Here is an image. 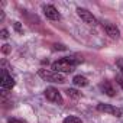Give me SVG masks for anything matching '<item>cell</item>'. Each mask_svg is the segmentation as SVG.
<instances>
[{"label": "cell", "mask_w": 123, "mask_h": 123, "mask_svg": "<svg viewBox=\"0 0 123 123\" xmlns=\"http://www.w3.org/2000/svg\"><path fill=\"white\" fill-rule=\"evenodd\" d=\"M80 62H83V58L80 56H65L55 61L51 68L59 74H67V73H73Z\"/></svg>", "instance_id": "1"}, {"label": "cell", "mask_w": 123, "mask_h": 123, "mask_svg": "<svg viewBox=\"0 0 123 123\" xmlns=\"http://www.w3.org/2000/svg\"><path fill=\"white\" fill-rule=\"evenodd\" d=\"M38 75L45 80V81H51V83H59V84H62L65 83V75L64 74H59L54 70H45V68H41L38 71Z\"/></svg>", "instance_id": "2"}, {"label": "cell", "mask_w": 123, "mask_h": 123, "mask_svg": "<svg viewBox=\"0 0 123 123\" xmlns=\"http://www.w3.org/2000/svg\"><path fill=\"white\" fill-rule=\"evenodd\" d=\"M45 97H46V100H49V101H52L55 104H62V101H64L61 93L54 87H48L45 90Z\"/></svg>", "instance_id": "3"}, {"label": "cell", "mask_w": 123, "mask_h": 123, "mask_svg": "<svg viewBox=\"0 0 123 123\" xmlns=\"http://www.w3.org/2000/svg\"><path fill=\"white\" fill-rule=\"evenodd\" d=\"M77 15L84 20V23H87L88 26H96L97 25V19L93 16L91 12H88L87 9H83V7H78L77 9Z\"/></svg>", "instance_id": "4"}, {"label": "cell", "mask_w": 123, "mask_h": 123, "mask_svg": "<svg viewBox=\"0 0 123 123\" xmlns=\"http://www.w3.org/2000/svg\"><path fill=\"white\" fill-rule=\"evenodd\" d=\"M97 110L101 111V113H107V114H111V116H116V117H120L122 116V110L119 107H114L111 104H97Z\"/></svg>", "instance_id": "5"}, {"label": "cell", "mask_w": 123, "mask_h": 123, "mask_svg": "<svg viewBox=\"0 0 123 123\" xmlns=\"http://www.w3.org/2000/svg\"><path fill=\"white\" fill-rule=\"evenodd\" d=\"M15 87V78L7 74L6 70H2V90L3 91H7V90H12Z\"/></svg>", "instance_id": "6"}, {"label": "cell", "mask_w": 123, "mask_h": 123, "mask_svg": "<svg viewBox=\"0 0 123 123\" xmlns=\"http://www.w3.org/2000/svg\"><path fill=\"white\" fill-rule=\"evenodd\" d=\"M43 15H45L48 19H51V20H59V19H61L59 12H58L56 7L52 6V5H45V6H43Z\"/></svg>", "instance_id": "7"}, {"label": "cell", "mask_w": 123, "mask_h": 123, "mask_svg": "<svg viewBox=\"0 0 123 123\" xmlns=\"http://www.w3.org/2000/svg\"><path fill=\"white\" fill-rule=\"evenodd\" d=\"M103 29H104V32H106L110 38H119V35H120V32H119V29L116 28V25L109 23V22H104V23H103Z\"/></svg>", "instance_id": "8"}, {"label": "cell", "mask_w": 123, "mask_h": 123, "mask_svg": "<svg viewBox=\"0 0 123 123\" xmlns=\"http://www.w3.org/2000/svg\"><path fill=\"white\" fill-rule=\"evenodd\" d=\"M100 87H101L103 93H106V94L110 96V97H113V96L116 94V90H114V87H113V84H111L110 81H104Z\"/></svg>", "instance_id": "9"}, {"label": "cell", "mask_w": 123, "mask_h": 123, "mask_svg": "<svg viewBox=\"0 0 123 123\" xmlns=\"http://www.w3.org/2000/svg\"><path fill=\"white\" fill-rule=\"evenodd\" d=\"M73 83H74V86H77V87H86V86L88 84V80H87L86 77H83V75H75V77L73 78Z\"/></svg>", "instance_id": "10"}, {"label": "cell", "mask_w": 123, "mask_h": 123, "mask_svg": "<svg viewBox=\"0 0 123 123\" xmlns=\"http://www.w3.org/2000/svg\"><path fill=\"white\" fill-rule=\"evenodd\" d=\"M67 94H68V97H71V98H80V97H81V94H80L77 90H74V88H68V90H67Z\"/></svg>", "instance_id": "11"}, {"label": "cell", "mask_w": 123, "mask_h": 123, "mask_svg": "<svg viewBox=\"0 0 123 123\" xmlns=\"http://www.w3.org/2000/svg\"><path fill=\"white\" fill-rule=\"evenodd\" d=\"M62 123H83V122H81V119H78L75 116H68Z\"/></svg>", "instance_id": "12"}, {"label": "cell", "mask_w": 123, "mask_h": 123, "mask_svg": "<svg viewBox=\"0 0 123 123\" xmlns=\"http://www.w3.org/2000/svg\"><path fill=\"white\" fill-rule=\"evenodd\" d=\"M116 65H117V68L122 71V74H123V58H119V59H116Z\"/></svg>", "instance_id": "13"}, {"label": "cell", "mask_w": 123, "mask_h": 123, "mask_svg": "<svg viewBox=\"0 0 123 123\" xmlns=\"http://www.w3.org/2000/svg\"><path fill=\"white\" fill-rule=\"evenodd\" d=\"M0 36H2L3 39H7L9 38V32L6 29H2V32H0Z\"/></svg>", "instance_id": "14"}, {"label": "cell", "mask_w": 123, "mask_h": 123, "mask_svg": "<svg viewBox=\"0 0 123 123\" xmlns=\"http://www.w3.org/2000/svg\"><path fill=\"white\" fill-rule=\"evenodd\" d=\"M116 80H117V83H119V86L123 88V74H120V75H117L116 77Z\"/></svg>", "instance_id": "15"}, {"label": "cell", "mask_w": 123, "mask_h": 123, "mask_svg": "<svg viewBox=\"0 0 123 123\" xmlns=\"http://www.w3.org/2000/svg\"><path fill=\"white\" fill-rule=\"evenodd\" d=\"M9 123H25L23 120H19V119H10Z\"/></svg>", "instance_id": "16"}, {"label": "cell", "mask_w": 123, "mask_h": 123, "mask_svg": "<svg viewBox=\"0 0 123 123\" xmlns=\"http://www.w3.org/2000/svg\"><path fill=\"white\" fill-rule=\"evenodd\" d=\"M15 28H16V31H18V32H20V31H22V29H20V25H19V22H16V23H15Z\"/></svg>", "instance_id": "17"}, {"label": "cell", "mask_w": 123, "mask_h": 123, "mask_svg": "<svg viewBox=\"0 0 123 123\" xmlns=\"http://www.w3.org/2000/svg\"><path fill=\"white\" fill-rule=\"evenodd\" d=\"M7 46H9V45H5V48H3L5 52H9V48H7Z\"/></svg>", "instance_id": "18"}]
</instances>
